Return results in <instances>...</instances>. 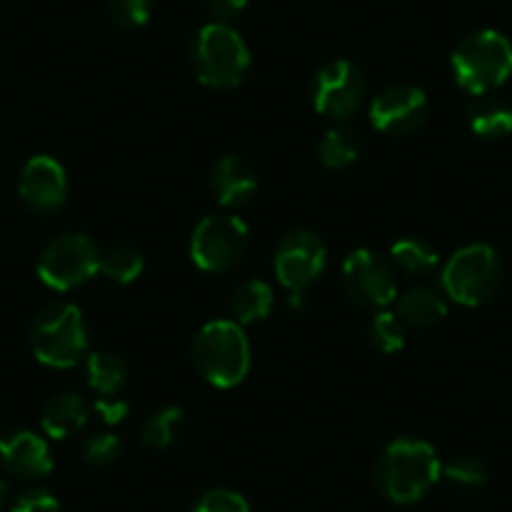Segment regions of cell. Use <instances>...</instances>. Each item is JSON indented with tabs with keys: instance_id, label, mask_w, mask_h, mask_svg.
<instances>
[{
	"instance_id": "f1b7e54d",
	"label": "cell",
	"mask_w": 512,
	"mask_h": 512,
	"mask_svg": "<svg viewBox=\"0 0 512 512\" xmlns=\"http://www.w3.org/2000/svg\"><path fill=\"white\" fill-rule=\"evenodd\" d=\"M191 512H251L249 502L244 495L234 490H226V487H214V490H206L199 497V502L194 505Z\"/></svg>"
},
{
	"instance_id": "ba28073f",
	"label": "cell",
	"mask_w": 512,
	"mask_h": 512,
	"mask_svg": "<svg viewBox=\"0 0 512 512\" xmlns=\"http://www.w3.org/2000/svg\"><path fill=\"white\" fill-rule=\"evenodd\" d=\"M249 249V226L236 214H214L199 221L191 234V262L201 272H229Z\"/></svg>"
},
{
	"instance_id": "52a82bcc",
	"label": "cell",
	"mask_w": 512,
	"mask_h": 512,
	"mask_svg": "<svg viewBox=\"0 0 512 512\" xmlns=\"http://www.w3.org/2000/svg\"><path fill=\"white\" fill-rule=\"evenodd\" d=\"M101 254L96 241L81 231H68L48 241L38 259V277L53 292H71L101 272Z\"/></svg>"
},
{
	"instance_id": "f546056e",
	"label": "cell",
	"mask_w": 512,
	"mask_h": 512,
	"mask_svg": "<svg viewBox=\"0 0 512 512\" xmlns=\"http://www.w3.org/2000/svg\"><path fill=\"white\" fill-rule=\"evenodd\" d=\"M11 512H61V502L43 487H31L13 500Z\"/></svg>"
},
{
	"instance_id": "7c38bea8",
	"label": "cell",
	"mask_w": 512,
	"mask_h": 512,
	"mask_svg": "<svg viewBox=\"0 0 512 512\" xmlns=\"http://www.w3.org/2000/svg\"><path fill=\"white\" fill-rule=\"evenodd\" d=\"M430 101L422 88L410 83H392L369 103V123L387 136H410L425 126Z\"/></svg>"
},
{
	"instance_id": "7a4b0ae2",
	"label": "cell",
	"mask_w": 512,
	"mask_h": 512,
	"mask_svg": "<svg viewBox=\"0 0 512 512\" xmlns=\"http://www.w3.org/2000/svg\"><path fill=\"white\" fill-rule=\"evenodd\" d=\"M191 359L201 377L219 390L241 384L251 367V347L244 329L231 319L204 324L191 344Z\"/></svg>"
},
{
	"instance_id": "277c9868",
	"label": "cell",
	"mask_w": 512,
	"mask_h": 512,
	"mask_svg": "<svg viewBox=\"0 0 512 512\" xmlns=\"http://www.w3.org/2000/svg\"><path fill=\"white\" fill-rule=\"evenodd\" d=\"M191 68L206 88L231 91L251 68V53L239 31L226 23H209L191 43Z\"/></svg>"
},
{
	"instance_id": "1f68e13d",
	"label": "cell",
	"mask_w": 512,
	"mask_h": 512,
	"mask_svg": "<svg viewBox=\"0 0 512 512\" xmlns=\"http://www.w3.org/2000/svg\"><path fill=\"white\" fill-rule=\"evenodd\" d=\"M246 3H249V0H206L209 11L214 13V16H219V18L236 16V13L244 11Z\"/></svg>"
},
{
	"instance_id": "6da1fadb",
	"label": "cell",
	"mask_w": 512,
	"mask_h": 512,
	"mask_svg": "<svg viewBox=\"0 0 512 512\" xmlns=\"http://www.w3.org/2000/svg\"><path fill=\"white\" fill-rule=\"evenodd\" d=\"M442 477V462L435 447L417 437L390 442L374 465V485L384 500L412 505L422 500Z\"/></svg>"
},
{
	"instance_id": "83f0119b",
	"label": "cell",
	"mask_w": 512,
	"mask_h": 512,
	"mask_svg": "<svg viewBox=\"0 0 512 512\" xmlns=\"http://www.w3.org/2000/svg\"><path fill=\"white\" fill-rule=\"evenodd\" d=\"M121 440L111 432H101V435H93L83 442L81 447V457L88 462V465H111L121 457Z\"/></svg>"
},
{
	"instance_id": "9a60e30c",
	"label": "cell",
	"mask_w": 512,
	"mask_h": 512,
	"mask_svg": "<svg viewBox=\"0 0 512 512\" xmlns=\"http://www.w3.org/2000/svg\"><path fill=\"white\" fill-rule=\"evenodd\" d=\"M209 189L224 209H239V206H246L254 199L256 191H259V181H256L249 161L241 159V156L226 154L211 166Z\"/></svg>"
},
{
	"instance_id": "e0dca14e",
	"label": "cell",
	"mask_w": 512,
	"mask_h": 512,
	"mask_svg": "<svg viewBox=\"0 0 512 512\" xmlns=\"http://www.w3.org/2000/svg\"><path fill=\"white\" fill-rule=\"evenodd\" d=\"M467 128L485 141L507 139L512 134V106L502 98L475 96L465 111Z\"/></svg>"
},
{
	"instance_id": "7402d4cb",
	"label": "cell",
	"mask_w": 512,
	"mask_h": 512,
	"mask_svg": "<svg viewBox=\"0 0 512 512\" xmlns=\"http://www.w3.org/2000/svg\"><path fill=\"white\" fill-rule=\"evenodd\" d=\"M86 377L98 395L113 397L126 387L128 367L118 354L91 352L86 359Z\"/></svg>"
},
{
	"instance_id": "2e32d148",
	"label": "cell",
	"mask_w": 512,
	"mask_h": 512,
	"mask_svg": "<svg viewBox=\"0 0 512 512\" xmlns=\"http://www.w3.org/2000/svg\"><path fill=\"white\" fill-rule=\"evenodd\" d=\"M88 422V405L76 392H58L43 405L41 427L53 440H66L83 430Z\"/></svg>"
},
{
	"instance_id": "8992f818",
	"label": "cell",
	"mask_w": 512,
	"mask_h": 512,
	"mask_svg": "<svg viewBox=\"0 0 512 512\" xmlns=\"http://www.w3.org/2000/svg\"><path fill=\"white\" fill-rule=\"evenodd\" d=\"M31 349L46 367H76L88 352V329L81 309L68 302L41 309L31 324Z\"/></svg>"
},
{
	"instance_id": "d4e9b609",
	"label": "cell",
	"mask_w": 512,
	"mask_h": 512,
	"mask_svg": "<svg viewBox=\"0 0 512 512\" xmlns=\"http://www.w3.org/2000/svg\"><path fill=\"white\" fill-rule=\"evenodd\" d=\"M369 339L382 354H397L407 344V324L402 322L397 312H374L369 322Z\"/></svg>"
},
{
	"instance_id": "30bf717a",
	"label": "cell",
	"mask_w": 512,
	"mask_h": 512,
	"mask_svg": "<svg viewBox=\"0 0 512 512\" xmlns=\"http://www.w3.org/2000/svg\"><path fill=\"white\" fill-rule=\"evenodd\" d=\"M367 96V78L364 71L352 61L327 63L319 68L312 83V106L319 116L334 123L352 118Z\"/></svg>"
},
{
	"instance_id": "d6986e66",
	"label": "cell",
	"mask_w": 512,
	"mask_h": 512,
	"mask_svg": "<svg viewBox=\"0 0 512 512\" xmlns=\"http://www.w3.org/2000/svg\"><path fill=\"white\" fill-rule=\"evenodd\" d=\"M274 307V289L272 284H267L264 279H246L231 294V322H236L239 327L246 324L264 322V319L272 314Z\"/></svg>"
},
{
	"instance_id": "4dcf8cb0",
	"label": "cell",
	"mask_w": 512,
	"mask_h": 512,
	"mask_svg": "<svg viewBox=\"0 0 512 512\" xmlns=\"http://www.w3.org/2000/svg\"><path fill=\"white\" fill-rule=\"evenodd\" d=\"M93 410L98 412V417H101L106 425H121V422L128 417V410H131V407H128L126 400L113 395V397H101V400L93 405Z\"/></svg>"
},
{
	"instance_id": "4fadbf2b",
	"label": "cell",
	"mask_w": 512,
	"mask_h": 512,
	"mask_svg": "<svg viewBox=\"0 0 512 512\" xmlns=\"http://www.w3.org/2000/svg\"><path fill=\"white\" fill-rule=\"evenodd\" d=\"M18 194L28 211L51 216L63 209L68 199V174L53 156H33L26 161L18 179Z\"/></svg>"
},
{
	"instance_id": "d6a6232c",
	"label": "cell",
	"mask_w": 512,
	"mask_h": 512,
	"mask_svg": "<svg viewBox=\"0 0 512 512\" xmlns=\"http://www.w3.org/2000/svg\"><path fill=\"white\" fill-rule=\"evenodd\" d=\"M3 507H6V485L0 480V512H3Z\"/></svg>"
},
{
	"instance_id": "484cf974",
	"label": "cell",
	"mask_w": 512,
	"mask_h": 512,
	"mask_svg": "<svg viewBox=\"0 0 512 512\" xmlns=\"http://www.w3.org/2000/svg\"><path fill=\"white\" fill-rule=\"evenodd\" d=\"M442 475L447 477L450 485L460 487V490H480L490 480V470H487L485 462L472 455H460L450 460L442 467Z\"/></svg>"
},
{
	"instance_id": "9c48e42d",
	"label": "cell",
	"mask_w": 512,
	"mask_h": 512,
	"mask_svg": "<svg viewBox=\"0 0 512 512\" xmlns=\"http://www.w3.org/2000/svg\"><path fill=\"white\" fill-rule=\"evenodd\" d=\"M342 284L354 304L372 312H382L397 299L395 267L372 249H357L344 259Z\"/></svg>"
},
{
	"instance_id": "5bb4252c",
	"label": "cell",
	"mask_w": 512,
	"mask_h": 512,
	"mask_svg": "<svg viewBox=\"0 0 512 512\" xmlns=\"http://www.w3.org/2000/svg\"><path fill=\"white\" fill-rule=\"evenodd\" d=\"M0 462L18 480H41L51 475V447L31 430H13L0 437Z\"/></svg>"
},
{
	"instance_id": "3957f363",
	"label": "cell",
	"mask_w": 512,
	"mask_h": 512,
	"mask_svg": "<svg viewBox=\"0 0 512 512\" xmlns=\"http://www.w3.org/2000/svg\"><path fill=\"white\" fill-rule=\"evenodd\" d=\"M457 86L470 96H490L512 78V43L497 31H477L450 58Z\"/></svg>"
},
{
	"instance_id": "ffe728a7",
	"label": "cell",
	"mask_w": 512,
	"mask_h": 512,
	"mask_svg": "<svg viewBox=\"0 0 512 512\" xmlns=\"http://www.w3.org/2000/svg\"><path fill=\"white\" fill-rule=\"evenodd\" d=\"M390 262L405 277L425 279L437 272V267H440V254H437V249L430 241L420 239V236H405V239L392 244Z\"/></svg>"
},
{
	"instance_id": "8fae6325",
	"label": "cell",
	"mask_w": 512,
	"mask_h": 512,
	"mask_svg": "<svg viewBox=\"0 0 512 512\" xmlns=\"http://www.w3.org/2000/svg\"><path fill=\"white\" fill-rule=\"evenodd\" d=\"M327 269V244L317 231L294 229L282 236L274 251V272L289 294L307 292Z\"/></svg>"
},
{
	"instance_id": "cb8c5ba5",
	"label": "cell",
	"mask_w": 512,
	"mask_h": 512,
	"mask_svg": "<svg viewBox=\"0 0 512 512\" xmlns=\"http://www.w3.org/2000/svg\"><path fill=\"white\" fill-rule=\"evenodd\" d=\"M144 254L136 246L118 244L101 254V274L116 284H134L144 274Z\"/></svg>"
},
{
	"instance_id": "44dd1931",
	"label": "cell",
	"mask_w": 512,
	"mask_h": 512,
	"mask_svg": "<svg viewBox=\"0 0 512 512\" xmlns=\"http://www.w3.org/2000/svg\"><path fill=\"white\" fill-rule=\"evenodd\" d=\"M359 154H362V144H359L357 134H354L352 128L342 126V123L329 128L317 144L319 161L332 171L349 169L359 159Z\"/></svg>"
},
{
	"instance_id": "5b68a950",
	"label": "cell",
	"mask_w": 512,
	"mask_h": 512,
	"mask_svg": "<svg viewBox=\"0 0 512 512\" xmlns=\"http://www.w3.org/2000/svg\"><path fill=\"white\" fill-rule=\"evenodd\" d=\"M505 282V264L487 244L462 246L442 267L440 284L445 297L462 307H482L500 292Z\"/></svg>"
},
{
	"instance_id": "ac0fdd59",
	"label": "cell",
	"mask_w": 512,
	"mask_h": 512,
	"mask_svg": "<svg viewBox=\"0 0 512 512\" xmlns=\"http://www.w3.org/2000/svg\"><path fill=\"white\" fill-rule=\"evenodd\" d=\"M397 314L407 327L430 329L447 317V299L442 289L415 287L397 302Z\"/></svg>"
},
{
	"instance_id": "603a6c76",
	"label": "cell",
	"mask_w": 512,
	"mask_h": 512,
	"mask_svg": "<svg viewBox=\"0 0 512 512\" xmlns=\"http://www.w3.org/2000/svg\"><path fill=\"white\" fill-rule=\"evenodd\" d=\"M186 430V415L181 407H161L146 417L141 427V442L151 450H166L176 445Z\"/></svg>"
},
{
	"instance_id": "4316f807",
	"label": "cell",
	"mask_w": 512,
	"mask_h": 512,
	"mask_svg": "<svg viewBox=\"0 0 512 512\" xmlns=\"http://www.w3.org/2000/svg\"><path fill=\"white\" fill-rule=\"evenodd\" d=\"M151 8H154V0H108V13L123 31H136V28L146 26L151 18Z\"/></svg>"
}]
</instances>
